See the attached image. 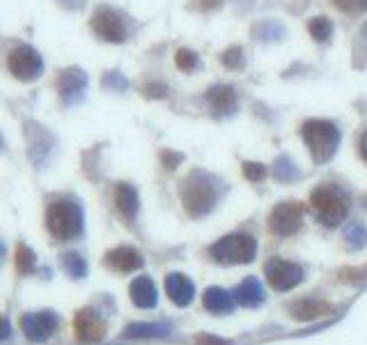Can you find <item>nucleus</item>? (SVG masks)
<instances>
[{"instance_id": "1", "label": "nucleus", "mask_w": 367, "mask_h": 345, "mask_svg": "<svg viewBox=\"0 0 367 345\" xmlns=\"http://www.w3.org/2000/svg\"><path fill=\"white\" fill-rule=\"evenodd\" d=\"M218 201V189L214 180L205 172H191L181 184V203L191 217H205L214 210Z\"/></svg>"}, {"instance_id": "2", "label": "nucleus", "mask_w": 367, "mask_h": 345, "mask_svg": "<svg viewBox=\"0 0 367 345\" xmlns=\"http://www.w3.org/2000/svg\"><path fill=\"white\" fill-rule=\"evenodd\" d=\"M312 210L317 219L326 226H337L349 214V196L335 184H321L310 196Z\"/></svg>"}, {"instance_id": "3", "label": "nucleus", "mask_w": 367, "mask_h": 345, "mask_svg": "<svg viewBox=\"0 0 367 345\" xmlns=\"http://www.w3.org/2000/svg\"><path fill=\"white\" fill-rule=\"evenodd\" d=\"M301 136L314 161H328L340 145V129L328 120H308L301 127Z\"/></svg>"}, {"instance_id": "4", "label": "nucleus", "mask_w": 367, "mask_h": 345, "mask_svg": "<svg viewBox=\"0 0 367 345\" xmlns=\"http://www.w3.org/2000/svg\"><path fill=\"white\" fill-rule=\"evenodd\" d=\"M46 228L56 239H74L83 230V210L72 201H58L46 210Z\"/></svg>"}, {"instance_id": "5", "label": "nucleus", "mask_w": 367, "mask_h": 345, "mask_svg": "<svg viewBox=\"0 0 367 345\" xmlns=\"http://www.w3.org/2000/svg\"><path fill=\"white\" fill-rule=\"evenodd\" d=\"M209 253H212V258L218 265H246L255 261L257 242L252 235L234 232V235H225L223 239H218L209 249Z\"/></svg>"}, {"instance_id": "6", "label": "nucleus", "mask_w": 367, "mask_h": 345, "mask_svg": "<svg viewBox=\"0 0 367 345\" xmlns=\"http://www.w3.org/2000/svg\"><path fill=\"white\" fill-rule=\"evenodd\" d=\"M269 286L276 292H287L296 288L303 281V270L296 263L283 261V258H271L264 267Z\"/></svg>"}, {"instance_id": "7", "label": "nucleus", "mask_w": 367, "mask_h": 345, "mask_svg": "<svg viewBox=\"0 0 367 345\" xmlns=\"http://www.w3.org/2000/svg\"><path fill=\"white\" fill-rule=\"evenodd\" d=\"M303 221V205L290 201V203H278L269 217V228L276 232L278 237H290L301 228Z\"/></svg>"}, {"instance_id": "8", "label": "nucleus", "mask_w": 367, "mask_h": 345, "mask_svg": "<svg viewBox=\"0 0 367 345\" xmlns=\"http://www.w3.org/2000/svg\"><path fill=\"white\" fill-rule=\"evenodd\" d=\"M7 67L19 81H34L41 74V56L32 46H16L7 56Z\"/></svg>"}, {"instance_id": "9", "label": "nucleus", "mask_w": 367, "mask_h": 345, "mask_svg": "<svg viewBox=\"0 0 367 345\" xmlns=\"http://www.w3.org/2000/svg\"><path fill=\"white\" fill-rule=\"evenodd\" d=\"M90 25L101 39L112 42V44H122L127 39V25L122 21V16L115 10H110V7H99L92 14Z\"/></svg>"}, {"instance_id": "10", "label": "nucleus", "mask_w": 367, "mask_h": 345, "mask_svg": "<svg viewBox=\"0 0 367 345\" xmlns=\"http://www.w3.org/2000/svg\"><path fill=\"white\" fill-rule=\"evenodd\" d=\"M21 330L32 343H41L53 336L58 330V315L53 310H39V313H28L21 318Z\"/></svg>"}, {"instance_id": "11", "label": "nucleus", "mask_w": 367, "mask_h": 345, "mask_svg": "<svg viewBox=\"0 0 367 345\" xmlns=\"http://www.w3.org/2000/svg\"><path fill=\"white\" fill-rule=\"evenodd\" d=\"M74 334L78 343H99L106 334V325L92 308H83L74 318Z\"/></svg>"}, {"instance_id": "12", "label": "nucleus", "mask_w": 367, "mask_h": 345, "mask_svg": "<svg viewBox=\"0 0 367 345\" xmlns=\"http://www.w3.org/2000/svg\"><path fill=\"white\" fill-rule=\"evenodd\" d=\"M56 88L65 104H74L83 97V92L87 88V76L81 69H65V72H60L58 76Z\"/></svg>"}, {"instance_id": "13", "label": "nucleus", "mask_w": 367, "mask_h": 345, "mask_svg": "<svg viewBox=\"0 0 367 345\" xmlns=\"http://www.w3.org/2000/svg\"><path fill=\"white\" fill-rule=\"evenodd\" d=\"M165 292H168L172 304L188 306L191 301H193L195 286H193V281H191L188 276H184L179 272H172V274L165 276Z\"/></svg>"}, {"instance_id": "14", "label": "nucleus", "mask_w": 367, "mask_h": 345, "mask_svg": "<svg viewBox=\"0 0 367 345\" xmlns=\"http://www.w3.org/2000/svg\"><path fill=\"white\" fill-rule=\"evenodd\" d=\"M106 265L110 270H117V272H136L143 267V256L131 246H117L106 256Z\"/></svg>"}, {"instance_id": "15", "label": "nucleus", "mask_w": 367, "mask_h": 345, "mask_svg": "<svg viewBox=\"0 0 367 345\" xmlns=\"http://www.w3.org/2000/svg\"><path fill=\"white\" fill-rule=\"evenodd\" d=\"M330 310H333V306L321 299H299L290 306V313L294 320H305V322L317 320L321 315H328Z\"/></svg>"}, {"instance_id": "16", "label": "nucleus", "mask_w": 367, "mask_h": 345, "mask_svg": "<svg viewBox=\"0 0 367 345\" xmlns=\"http://www.w3.org/2000/svg\"><path fill=\"white\" fill-rule=\"evenodd\" d=\"M232 297H234V301H239L241 306L255 308L264 301V288H262V283L255 279V276H248V279L241 281L237 290L232 292Z\"/></svg>"}, {"instance_id": "17", "label": "nucleus", "mask_w": 367, "mask_h": 345, "mask_svg": "<svg viewBox=\"0 0 367 345\" xmlns=\"http://www.w3.org/2000/svg\"><path fill=\"white\" fill-rule=\"evenodd\" d=\"M207 101L212 104L216 113H232L237 108V90L232 85H214V88L207 90Z\"/></svg>"}, {"instance_id": "18", "label": "nucleus", "mask_w": 367, "mask_h": 345, "mask_svg": "<svg viewBox=\"0 0 367 345\" xmlns=\"http://www.w3.org/2000/svg\"><path fill=\"white\" fill-rule=\"evenodd\" d=\"M131 301L138 306V308H152L156 306V288H154V283L150 276H138V279L131 283Z\"/></svg>"}, {"instance_id": "19", "label": "nucleus", "mask_w": 367, "mask_h": 345, "mask_svg": "<svg viewBox=\"0 0 367 345\" xmlns=\"http://www.w3.org/2000/svg\"><path fill=\"white\" fill-rule=\"evenodd\" d=\"M202 304L207 310L221 315V313H230L234 308V297H232V292H227L223 288H207L202 295Z\"/></svg>"}, {"instance_id": "20", "label": "nucleus", "mask_w": 367, "mask_h": 345, "mask_svg": "<svg viewBox=\"0 0 367 345\" xmlns=\"http://www.w3.org/2000/svg\"><path fill=\"white\" fill-rule=\"evenodd\" d=\"M115 205H117V210L122 212V217L134 219L136 212H138V194H136V189L124 184V182L117 184V189H115Z\"/></svg>"}, {"instance_id": "21", "label": "nucleus", "mask_w": 367, "mask_h": 345, "mask_svg": "<svg viewBox=\"0 0 367 345\" xmlns=\"http://www.w3.org/2000/svg\"><path fill=\"white\" fill-rule=\"evenodd\" d=\"M168 325H150V322H136L124 330V339H161L168 336Z\"/></svg>"}, {"instance_id": "22", "label": "nucleus", "mask_w": 367, "mask_h": 345, "mask_svg": "<svg viewBox=\"0 0 367 345\" xmlns=\"http://www.w3.org/2000/svg\"><path fill=\"white\" fill-rule=\"evenodd\" d=\"M63 270L72 276V279H83L87 272V265L83 261V256L78 253H65L63 256Z\"/></svg>"}, {"instance_id": "23", "label": "nucleus", "mask_w": 367, "mask_h": 345, "mask_svg": "<svg viewBox=\"0 0 367 345\" xmlns=\"http://www.w3.org/2000/svg\"><path fill=\"white\" fill-rule=\"evenodd\" d=\"M308 30L317 42H328L330 34H333V23H330L326 16H314L308 23Z\"/></svg>"}, {"instance_id": "24", "label": "nucleus", "mask_w": 367, "mask_h": 345, "mask_svg": "<svg viewBox=\"0 0 367 345\" xmlns=\"http://www.w3.org/2000/svg\"><path fill=\"white\" fill-rule=\"evenodd\" d=\"M16 270L21 274H30L34 270V253L30 246L25 244L16 246Z\"/></svg>"}, {"instance_id": "25", "label": "nucleus", "mask_w": 367, "mask_h": 345, "mask_svg": "<svg viewBox=\"0 0 367 345\" xmlns=\"http://www.w3.org/2000/svg\"><path fill=\"white\" fill-rule=\"evenodd\" d=\"M174 63H177L181 72H193V69L198 67V56L188 49H179L177 56H174Z\"/></svg>"}, {"instance_id": "26", "label": "nucleus", "mask_w": 367, "mask_h": 345, "mask_svg": "<svg viewBox=\"0 0 367 345\" xmlns=\"http://www.w3.org/2000/svg\"><path fill=\"white\" fill-rule=\"evenodd\" d=\"M335 7L345 14L358 16V14L367 12V0H335Z\"/></svg>"}, {"instance_id": "27", "label": "nucleus", "mask_w": 367, "mask_h": 345, "mask_svg": "<svg viewBox=\"0 0 367 345\" xmlns=\"http://www.w3.org/2000/svg\"><path fill=\"white\" fill-rule=\"evenodd\" d=\"M243 175L250 182H262L266 177V166L264 163H257V161H246L243 163Z\"/></svg>"}, {"instance_id": "28", "label": "nucleus", "mask_w": 367, "mask_h": 345, "mask_svg": "<svg viewBox=\"0 0 367 345\" xmlns=\"http://www.w3.org/2000/svg\"><path fill=\"white\" fill-rule=\"evenodd\" d=\"M221 63H223L227 69H239V67L243 65V51H241L239 46H232V49L223 51Z\"/></svg>"}, {"instance_id": "29", "label": "nucleus", "mask_w": 367, "mask_h": 345, "mask_svg": "<svg viewBox=\"0 0 367 345\" xmlns=\"http://www.w3.org/2000/svg\"><path fill=\"white\" fill-rule=\"evenodd\" d=\"M347 239H349V244H352L354 249H356V246H365L367 232H365L363 226H358V223H354V226H349V230H347Z\"/></svg>"}, {"instance_id": "30", "label": "nucleus", "mask_w": 367, "mask_h": 345, "mask_svg": "<svg viewBox=\"0 0 367 345\" xmlns=\"http://www.w3.org/2000/svg\"><path fill=\"white\" fill-rule=\"evenodd\" d=\"M145 94L152 99H163L165 94H168V88H165L163 83H147L145 85Z\"/></svg>"}, {"instance_id": "31", "label": "nucleus", "mask_w": 367, "mask_h": 345, "mask_svg": "<svg viewBox=\"0 0 367 345\" xmlns=\"http://www.w3.org/2000/svg\"><path fill=\"white\" fill-rule=\"evenodd\" d=\"M161 161H163V166L168 170H174V168H177V163L181 161V154L165 150V152H161Z\"/></svg>"}, {"instance_id": "32", "label": "nucleus", "mask_w": 367, "mask_h": 345, "mask_svg": "<svg viewBox=\"0 0 367 345\" xmlns=\"http://www.w3.org/2000/svg\"><path fill=\"white\" fill-rule=\"evenodd\" d=\"M195 343H198V345H232L230 341L216 339V336H198Z\"/></svg>"}, {"instance_id": "33", "label": "nucleus", "mask_w": 367, "mask_h": 345, "mask_svg": "<svg viewBox=\"0 0 367 345\" xmlns=\"http://www.w3.org/2000/svg\"><path fill=\"white\" fill-rule=\"evenodd\" d=\"M115 85V88H120V90H124L127 88V81L124 79H122V76L120 74H108L106 76V85Z\"/></svg>"}, {"instance_id": "34", "label": "nucleus", "mask_w": 367, "mask_h": 345, "mask_svg": "<svg viewBox=\"0 0 367 345\" xmlns=\"http://www.w3.org/2000/svg\"><path fill=\"white\" fill-rule=\"evenodd\" d=\"M223 0H195V5L200 10H216V7H221Z\"/></svg>"}, {"instance_id": "35", "label": "nucleus", "mask_w": 367, "mask_h": 345, "mask_svg": "<svg viewBox=\"0 0 367 345\" xmlns=\"http://www.w3.org/2000/svg\"><path fill=\"white\" fill-rule=\"evenodd\" d=\"M10 322L5 320L3 315H0V341H5V339H10Z\"/></svg>"}, {"instance_id": "36", "label": "nucleus", "mask_w": 367, "mask_h": 345, "mask_svg": "<svg viewBox=\"0 0 367 345\" xmlns=\"http://www.w3.org/2000/svg\"><path fill=\"white\" fill-rule=\"evenodd\" d=\"M358 150H361V157L367 161V129L363 132V136H361V141H358Z\"/></svg>"}, {"instance_id": "37", "label": "nucleus", "mask_w": 367, "mask_h": 345, "mask_svg": "<svg viewBox=\"0 0 367 345\" xmlns=\"http://www.w3.org/2000/svg\"><path fill=\"white\" fill-rule=\"evenodd\" d=\"M60 3L67 5V7H78V5L83 3V0H60Z\"/></svg>"}, {"instance_id": "38", "label": "nucleus", "mask_w": 367, "mask_h": 345, "mask_svg": "<svg viewBox=\"0 0 367 345\" xmlns=\"http://www.w3.org/2000/svg\"><path fill=\"white\" fill-rule=\"evenodd\" d=\"M3 258H5V246L0 244V265H3Z\"/></svg>"}, {"instance_id": "39", "label": "nucleus", "mask_w": 367, "mask_h": 345, "mask_svg": "<svg viewBox=\"0 0 367 345\" xmlns=\"http://www.w3.org/2000/svg\"><path fill=\"white\" fill-rule=\"evenodd\" d=\"M363 34H365V39H367V23L363 25Z\"/></svg>"}, {"instance_id": "40", "label": "nucleus", "mask_w": 367, "mask_h": 345, "mask_svg": "<svg viewBox=\"0 0 367 345\" xmlns=\"http://www.w3.org/2000/svg\"><path fill=\"white\" fill-rule=\"evenodd\" d=\"M0 150H3V136H0Z\"/></svg>"}]
</instances>
